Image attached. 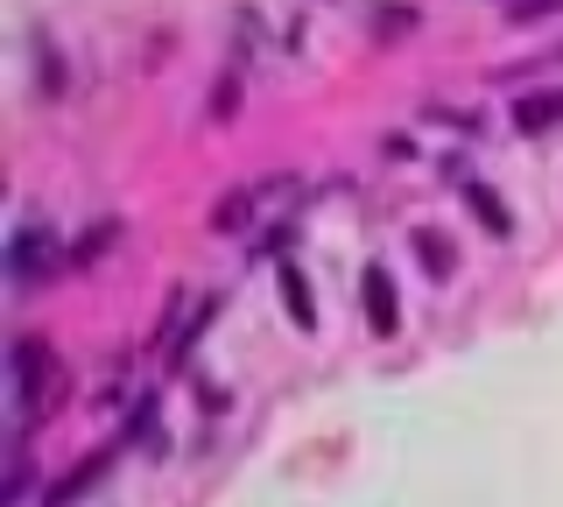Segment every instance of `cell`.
I'll list each match as a JSON object with an SVG mask.
<instances>
[{
  "label": "cell",
  "mask_w": 563,
  "mask_h": 507,
  "mask_svg": "<svg viewBox=\"0 0 563 507\" xmlns=\"http://www.w3.org/2000/svg\"><path fill=\"white\" fill-rule=\"evenodd\" d=\"M465 205H472V219H479L493 240H507V233H515V212L500 205V190H493V184H465Z\"/></svg>",
  "instance_id": "obj_6"
},
{
  "label": "cell",
  "mask_w": 563,
  "mask_h": 507,
  "mask_svg": "<svg viewBox=\"0 0 563 507\" xmlns=\"http://www.w3.org/2000/svg\"><path fill=\"white\" fill-rule=\"evenodd\" d=\"M275 275H282V304H289V324H296V331H317V296H310L303 261H275Z\"/></svg>",
  "instance_id": "obj_4"
},
{
  "label": "cell",
  "mask_w": 563,
  "mask_h": 507,
  "mask_svg": "<svg viewBox=\"0 0 563 507\" xmlns=\"http://www.w3.org/2000/svg\"><path fill=\"white\" fill-rule=\"evenodd\" d=\"M211 310H219V304H198V310H190V324H184V339H176V345H169V366H184V360H190V345H198V339H205V331H211Z\"/></svg>",
  "instance_id": "obj_11"
},
{
  "label": "cell",
  "mask_w": 563,
  "mask_h": 507,
  "mask_svg": "<svg viewBox=\"0 0 563 507\" xmlns=\"http://www.w3.org/2000/svg\"><path fill=\"white\" fill-rule=\"evenodd\" d=\"M416 254H422V268H430L437 283H444V275L457 268V247H451L444 233H437V225H416Z\"/></svg>",
  "instance_id": "obj_8"
},
{
  "label": "cell",
  "mask_w": 563,
  "mask_h": 507,
  "mask_svg": "<svg viewBox=\"0 0 563 507\" xmlns=\"http://www.w3.org/2000/svg\"><path fill=\"white\" fill-rule=\"evenodd\" d=\"M49 381H57V353H49V339H35V331H22V339L8 345V416H14V444L29 437L35 423V409H43V395H49Z\"/></svg>",
  "instance_id": "obj_1"
},
{
  "label": "cell",
  "mask_w": 563,
  "mask_h": 507,
  "mask_svg": "<svg viewBox=\"0 0 563 507\" xmlns=\"http://www.w3.org/2000/svg\"><path fill=\"white\" fill-rule=\"evenodd\" d=\"M29 49H35V92H43V99H64V57H57V43L35 29Z\"/></svg>",
  "instance_id": "obj_7"
},
{
  "label": "cell",
  "mask_w": 563,
  "mask_h": 507,
  "mask_svg": "<svg viewBox=\"0 0 563 507\" xmlns=\"http://www.w3.org/2000/svg\"><path fill=\"white\" fill-rule=\"evenodd\" d=\"M233 107H240V78H219V92H211V113L225 120V113H233Z\"/></svg>",
  "instance_id": "obj_15"
},
{
  "label": "cell",
  "mask_w": 563,
  "mask_h": 507,
  "mask_svg": "<svg viewBox=\"0 0 563 507\" xmlns=\"http://www.w3.org/2000/svg\"><path fill=\"white\" fill-rule=\"evenodd\" d=\"M57 254L70 261V247L57 240V225H43V219H22V225L8 233V283H14V289H35L49 268H57Z\"/></svg>",
  "instance_id": "obj_2"
},
{
  "label": "cell",
  "mask_w": 563,
  "mask_h": 507,
  "mask_svg": "<svg viewBox=\"0 0 563 507\" xmlns=\"http://www.w3.org/2000/svg\"><path fill=\"white\" fill-rule=\"evenodd\" d=\"M550 14H563V0H507V22H515V29L550 22Z\"/></svg>",
  "instance_id": "obj_12"
},
{
  "label": "cell",
  "mask_w": 563,
  "mask_h": 507,
  "mask_svg": "<svg viewBox=\"0 0 563 507\" xmlns=\"http://www.w3.org/2000/svg\"><path fill=\"white\" fill-rule=\"evenodd\" d=\"M374 22H380V36H409V29H416V8H380Z\"/></svg>",
  "instance_id": "obj_14"
},
{
  "label": "cell",
  "mask_w": 563,
  "mask_h": 507,
  "mask_svg": "<svg viewBox=\"0 0 563 507\" xmlns=\"http://www.w3.org/2000/svg\"><path fill=\"white\" fill-rule=\"evenodd\" d=\"M128 444H155V401L148 395L128 409Z\"/></svg>",
  "instance_id": "obj_13"
},
{
  "label": "cell",
  "mask_w": 563,
  "mask_h": 507,
  "mask_svg": "<svg viewBox=\"0 0 563 507\" xmlns=\"http://www.w3.org/2000/svg\"><path fill=\"white\" fill-rule=\"evenodd\" d=\"M113 240H120V219H99L92 233H78V240H70V268H92V261H99L106 247H113Z\"/></svg>",
  "instance_id": "obj_9"
},
{
  "label": "cell",
  "mask_w": 563,
  "mask_h": 507,
  "mask_svg": "<svg viewBox=\"0 0 563 507\" xmlns=\"http://www.w3.org/2000/svg\"><path fill=\"white\" fill-rule=\"evenodd\" d=\"M360 304H366L374 339H395L401 331V289H395V275H387V261H374V268L360 275Z\"/></svg>",
  "instance_id": "obj_3"
},
{
  "label": "cell",
  "mask_w": 563,
  "mask_h": 507,
  "mask_svg": "<svg viewBox=\"0 0 563 507\" xmlns=\"http://www.w3.org/2000/svg\"><path fill=\"white\" fill-rule=\"evenodd\" d=\"M563 120V85H550V92H528V99H515V128L521 134H550Z\"/></svg>",
  "instance_id": "obj_5"
},
{
  "label": "cell",
  "mask_w": 563,
  "mask_h": 507,
  "mask_svg": "<svg viewBox=\"0 0 563 507\" xmlns=\"http://www.w3.org/2000/svg\"><path fill=\"white\" fill-rule=\"evenodd\" d=\"M246 219H254V190H225V198L211 205V225H219V233H240Z\"/></svg>",
  "instance_id": "obj_10"
}]
</instances>
